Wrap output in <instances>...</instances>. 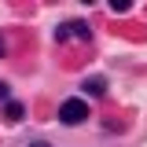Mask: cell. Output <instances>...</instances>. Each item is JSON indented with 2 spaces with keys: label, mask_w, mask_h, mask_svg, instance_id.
Instances as JSON below:
<instances>
[{
  "label": "cell",
  "mask_w": 147,
  "mask_h": 147,
  "mask_svg": "<svg viewBox=\"0 0 147 147\" xmlns=\"http://www.w3.org/2000/svg\"><path fill=\"white\" fill-rule=\"evenodd\" d=\"M30 147H52V144H40V140H37V144H30Z\"/></svg>",
  "instance_id": "obj_7"
},
{
  "label": "cell",
  "mask_w": 147,
  "mask_h": 147,
  "mask_svg": "<svg viewBox=\"0 0 147 147\" xmlns=\"http://www.w3.org/2000/svg\"><path fill=\"white\" fill-rule=\"evenodd\" d=\"M22 118H26V107H22L18 99H7V103H4V121H11V125H18Z\"/></svg>",
  "instance_id": "obj_3"
},
{
  "label": "cell",
  "mask_w": 147,
  "mask_h": 147,
  "mask_svg": "<svg viewBox=\"0 0 147 147\" xmlns=\"http://www.w3.org/2000/svg\"><path fill=\"white\" fill-rule=\"evenodd\" d=\"M110 7H114V11H118V15H125V11H129V0H114V4H110Z\"/></svg>",
  "instance_id": "obj_5"
},
{
  "label": "cell",
  "mask_w": 147,
  "mask_h": 147,
  "mask_svg": "<svg viewBox=\"0 0 147 147\" xmlns=\"http://www.w3.org/2000/svg\"><path fill=\"white\" fill-rule=\"evenodd\" d=\"M0 55H4V40H0Z\"/></svg>",
  "instance_id": "obj_8"
},
{
  "label": "cell",
  "mask_w": 147,
  "mask_h": 147,
  "mask_svg": "<svg viewBox=\"0 0 147 147\" xmlns=\"http://www.w3.org/2000/svg\"><path fill=\"white\" fill-rule=\"evenodd\" d=\"M4 99H7V85L0 81V103H4Z\"/></svg>",
  "instance_id": "obj_6"
},
{
  "label": "cell",
  "mask_w": 147,
  "mask_h": 147,
  "mask_svg": "<svg viewBox=\"0 0 147 147\" xmlns=\"http://www.w3.org/2000/svg\"><path fill=\"white\" fill-rule=\"evenodd\" d=\"M88 118V103L85 99H63V107H59V121L63 125H81Z\"/></svg>",
  "instance_id": "obj_1"
},
{
  "label": "cell",
  "mask_w": 147,
  "mask_h": 147,
  "mask_svg": "<svg viewBox=\"0 0 147 147\" xmlns=\"http://www.w3.org/2000/svg\"><path fill=\"white\" fill-rule=\"evenodd\" d=\"M81 88L88 92V96H103V92H107V77H85Z\"/></svg>",
  "instance_id": "obj_4"
},
{
  "label": "cell",
  "mask_w": 147,
  "mask_h": 147,
  "mask_svg": "<svg viewBox=\"0 0 147 147\" xmlns=\"http://www.w3.org/2000/svg\"><path fill=\"white\" fill-rule=\"evenodd\" d=\"M70 37H77V40H88L92 37V30H88V22H63L59 30H55V40H70Z\"/></svg>",
  "instance_id": "obj_2"
}]
</instances>
